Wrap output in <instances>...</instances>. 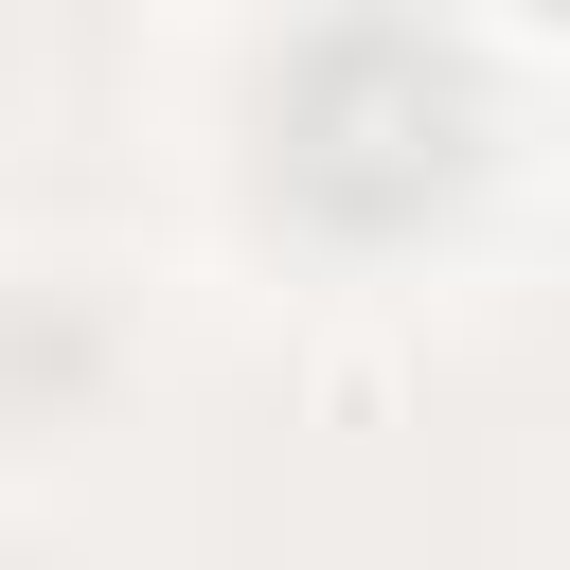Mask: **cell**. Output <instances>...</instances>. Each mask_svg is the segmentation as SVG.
I'll list each match as a JSON object with an SVG mask.
<instances>
[{"instance_id":"1","label":"cell","mask_w":570,"mask_h":570,"mask_svg":"<svg viewBox=\"0 0 570 570\" xmlns=\"http://www.w3.org/2000/svg\"><path fill=\"white\" fill-rule=\"evenodd\" d=\"M463 160V71L428 36H321L303 89H285V178L338 196V214H410L428 178Z\"/></svg>"}]
</instances>
